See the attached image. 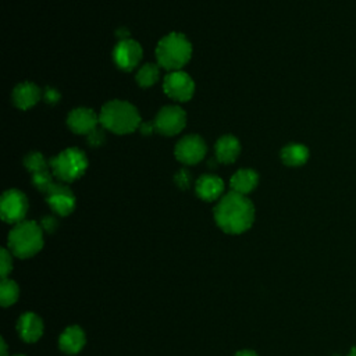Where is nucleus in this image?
Returning <instances> with one entry per match:
<instances>
[{"instance_id":"1","label":"nucleus","mask_w":356,"mask_h":356,"mask_svg":"<svg viewBox=\"0 0 356 356\" xmlns=\"http://www.w3.org/2000/svg\"><path fill=\"white\" fill-rule=\"evenodd\" d=\"M215 220L227 234H242L255 221V206L246 195L231 191L215 208Z\"/></svg>"},{"instance_id":"2","label":"nucleus","mask_w":356,"mask_h":356,"mask_svg":"<svg viewBox=\"0 0 356 356\" xmlns=\"http://www.w3.org/2000/svg\"><path fill=\"white\" fill-rule=\"evenodd\" d=\"M101 126L117 135L131 134L141 127V116L137 108L126 101L108 102L99 115Z\"/></svg>"},{"instance_id":"3","label":"nucleus","mask_w":356,"mask_h":356,"mask_svg":"<svg viewBox=\"0 0 356 356\" xmlns=\"http://www.w3.org/2000/svg\"><path fill=\"white\" fill-rule=\"evenodd\" d=\"M192 57L190 39L180 34L171 32L161 38L156 48V59L160 67L168 71L181 70Z\"/></svg>"},{"instance_id":"4","label":"nucleus","mask_w":356,"mask_h":356,"mask_svg":"<svg viewBox=\"0 0 356 356\" xmlns=\"http://www.w3.org/2000/svg\"><path fill=\"white\" fill-rule=\"evenodd\" d=\"M9 250L20 257L28 259L35 256L43 248V230L35 221H21L13 227L8 239Z\"/></svg>"},{"instance_id":"5","label":"nucleus","mask_w":356,"mask_h":356,"mask_svg":"<svg viewBox=\"0 0 356 356\" xmlns=\"http://www.w3.org/2000/svg\"><path fill=\"white\" fill-rule=\"evenodd\" d=\"M49 163L53 175L61 183H74L85 174L88 168V157L78 148L61 150Z\"/></svg>"},{"instance_id":"6","label":"nucleus","mask_w":356,"mask_h":356,"mask_svg":"<svg viewBox=\"0 0 356 356\" xmlns=\"http://www.w3.org/2000/svg\"><path fill=\"white\" fill-rule=\"evenodd\" d=\"M163 89L168 98L177 102H188L195 94V82L184 71H170L163 83Z\"/></svg>"},{"instance_id":"7","label":"nucleus","mask_w":356,"mask_h":356,"mask_svg":"<svg viewBox=\"0 0 356 356\" xmlns=\"http://www.w3.org/2000/svg\"><path fill=\"white\" fill-rule=\"evenodd\" d=\"M156 131L166 137L180 134L187 126V113L180 106H164L160 109L155 119Z\"/></svg>"},{"instance_id":"8","label":"nucleus","mask_w":356,"mask_h":356,"mask_svg":"<svg viewBox=\"0 0 356 356\" xmlns=\"http://www.w3.org/2000/svg\"><path fill=\"white\" fill-rule=\"evenodd\" d=\"M28 212V199L26 194L19 190H9L0 201V215L3 221L9 224H19L24 221Z\"/></svg>"},{"instance_id":"9","label":"nucleus","mask_w":356,"mask_h":356,"mask_svg":"<svg viewBox=\"0 0 356 356\" xmlns=\"http://www.w3.org/2000/svg\"><path fill=\"white\" fill-rule=\"evenodd\" d=\"M208 152V146L199 135H188L178 141L175 145L174 155L178 161H181L187 166H194L204 160Z\"/></svg>"},{"instance_id":"10","label":"nucleus","mask_w":356,"mask_h":356,"mask_svg":"<svg viewBox=\"0 0 356 356\" xmlns=\"http://www.w3.org/2000/svg\"><path fill=\"white\" fill-rule=\"evenodd\" d=\"M142 46L131 38L119 41L113 50V60L123 71H132L142 60Z\"/></svg>"},{"instance_id":"11","label":"nucleus","mask_w":356,"mask_h":356,"mask_svg":"<svg viewBox=\"0 0 356 356\" xmlns=\"http://www.w3.org/2000/svg\"><path fill=\"white\" fill-rule=\"evenodd\" d=\"M46 202L50 209L61 217L71 215L77 205L72 191L63 184H55L49 190V192L46 194Z\"/></svg>"},{"instance_id":"12","label":"nucleus","mask_w":356,"mask_h":356,"mask_svg":"<svg viewBox=\"0 0 356 356\" xmlns=\"http://www.w3.org/2000/svg\"><path fill=\"white\" fill-rule=\"evenodd\" d=\"M67 124L70 130L79 135H89L101 124L99 116L88 108H77L70 112L67 117Z\"/></svg>"},{"instance_id":"13","label":"nucleus","mask_w":356,"mask_h":356,"mask_svg":"<svg viewBox=\"0 0 356 356\" xmlns=\"http://www.w3.org/2000/svg\"><path fill=\"white\" fill-rule=\"evenodd\" d=\"M197 195L205 202H213L223 195L224 181L215 174H205L197 181Z\"/></svg>"},{"instance_id":"14","label":"nucleus","mask_w":356,"mask_h":356,"mask_svg":"<svg viewBox=\"0 0 356 356\" xmlns=\"http://www.w3.org/2000/svg\"><path fill=\"white\" fill-rule=\"evenodd\" d=\"M42 98L41 89L34 82H21L13 91V102L21 110L34 108Z\"/></svg>"},{"instance_id":"15","label":"nucleus","mask_w":356,"mask_h":356,"mask_svg":"<svg viewBox=\"0 0 356 356\" xmlns=\"http://www.w3.org/2000/svg\"><path fill=\"white\" fill-rule=\"evenodd\" d=\"M17 330L26 342H37L43 334V322L34 312H27L19 319Z\"/></svg>"},{"instance_id":"16","label":"nucleus","mask_w":356,"mask_h":356,"mask_svg":"<svg viewBox=\"0 0 356 356\" xmlns=\"http://www.w3.org/2000/svg\"><path fill=\"white\" fill-rule=\"evenodd\" d=\"M85 342H86L85 333L78 326L67 327L59 338V346L67 355H75L81 352L82 348L85 346Z\"/></svg>"},{"instance_id":"17","label":"nucleus","mask_w":356,"mask_h":356,"mask_svg":"<svg viewBox=\"0 0 356 356\" xmlns=\"http://www.w3.org/2000/svg\"><path fill=\"white\" fill-rule=\"evenodd\" d=\"M257 183H259V175L255 170L242 168V170H238L231 177L230 186L234 192L241 195H248L257 187Z\"/></svg>"},{"instance_id":"18","label":"nucleus","mask_w":356,"mask_h":356,"mask_svg":"<svg viewBox=\"0 0 356 356\" xmlns=\"http://www.w3.org/2000/svg\"><path fill=\"white\" fill-rule=\"evenodd\" d=\"M216 157L220 163H234L241 153V144L233 135H224L216 142Z\"/></svg>"},{"instance_id":"19","label":"nucleus","mask_w":356,"mask_h":356,"mask_svg":"<svg viewBox=\"0 0 356 356\" xmlns=\"http://www.w3.org/2000/svg\"><path fill=\"white\" fill-rule=\"evenodd\" d=\"M281 160L290 167L304 166L309 160V149L302 144H290L281 150Z\"/></svg>"},{"instance_id":"20","label":"nucleus","mask_w":356,"mask_h":356,"mask_svg":"<svg viewBox=\"0 0 356 356\" xmlns=\"http://www.w3.org/2000/svg\"><path fill=\"white\" fill-rule=\"evenodd\" d=\"M20 297V288L16 281L10 279H2L0 283V304L3 308H9L17 302Z\"/></svg>"},{"instance_id":"21","label":"nucleus","mask_w":356,"mask_h":356,"mask_svg":"<svg viewBox=\"0 0 356 356\" xmlns=\"http://www.w3.org/2000/svg\"><path fill=\"white\" fill-rule=\"evenodd\" d=\"M159 75H160V66L148 63L137 72V82L141 88H149L157 82Z\"/></svg>"},{"instance_id":"22","label":"nucleus","mask_w":356,"mask_h":356,"mask_svg":"<svg viewBox=\"0 0 356 356\" xmlns=\"http://www.w3.org/2000/svg\"><path fill=\"white\" fill-rule=\"evenodd\" d=\"M24 164L27 167V170L31 174L43 171V170H49L50 168V163H48V160L45 159V156L39 152H31L26 156L24 159Z\"/></svg>"},{"instance_id":"23","label":"nucleus","mask_w":356,"mask_h":356,"mask_svg":"<svg viewBox=\"0 0 356 356\" xmlns=\"http://www.w3.org/2000/svg\"><path fill=\"white\" fill-rule=\"evenodd\" d=\"M53 172H50L49 170H43L39 172L32 174V184L45 195L49 192V190L56 184L53 181Z\"/></svg>"},{"instance_id":"24","label":"nucleus","mask_w":356,"mask_h":356,"mask_svg":"<svg viewBox=\"0 0 356 356\" xmlns=\"http://www.w3.org/2000/svg\"><path fill=\"white\" fill-rule=\"evenodd\" d=\"M13 253L9 249H2V256H0V275L2 279H8V276L13 270Z\"/></svg>"},{"instance_id":"25","label":"nucleus","mask_w":356,"mask_h":356,"mask_svg":"<svg viewBox=\"0 0 356 356\" xmlns=\"http://www.w3.org/2000/svg\"><path fill=\"white\" fill-rule=\"evenodd\" d=\"M105 139H106L105 132L99 127L88 135V144L91 146H101V145H103Z\"/></svg>"},{"instance_id":"26","label":"nucleus","mask_w":356,"mask_h":356,"mask_svg":"<svg viewBox=\"0 0 356 356\" xmlns=\"http://www.w3.org/2000/svg\"><path fill=\"white\" fill-rule=\"evenodd\" d=\"M175 183L181 190H187L190 187V183H191V175L186 170L178 171L175 174Z\"/></svg>"},{"instance_id":"27","label":"nucleus","mask_w":356,"mask_h":356,"mask_svg":"<svg viewBox=\"0 0 356 356\" xmlns=\"http://www.w3.org/2000/svg\"><path fill=\"white\" fill-rule=\"evenodd\" d=\"M43 99L48 105H56L60 101V94H59V91H56L55 88H46L45 94H43Z\"/></svg>"},{"instance_id":"28","label":"nucleus","mask_w":356,"mask_h":356,"mask_svg":"<svg viewBox=\"0 0 356 356\" xmlns=\"http://www.w3.org/2000/svg\"><path fill=\"white\" fill-rule=\"evenodd\" d=\"M41 227L46 233H53L57 228V220L53 216H46V217L42 219Z\"/></svg>"},{"instance_id":"29","label":"nucleus","mask_w":356,"mask_h":356,"mask_svg":"<svg viewBox=\"0 0 356 356\" xmlns=\"http://www.w3.org/2000/svg\"><path fill=\"white\" fill-rule=\"evenodd\" d=\"M141 132L142 134H145V135H150L153 131H156V126H155V123L152 124V123H145V124H141Z\"/></svg>"},{"instance_id":"30","label":"nucleus","mask_w":356,"mask_h":356,"mask_svg":"<svg viewBox=\"0 0 356 356\" xmlns=\"http://www.w3.org/2000/svg\"><path fill=\"white\" fill-rule=\"evenodd\" d=\"M0 356H9V352H8V344L6 341L2 338L0 339Z\"/></svg>"},{"instance_id":"31","label":"nucleus","mask_w":356,"mask_h":356,"mask_svg":"<svg viewBox=\"0 0 356 356\" xmlns=\"http://www.w3.org/2000/svg\"><path fill=\"white\" fill-rule=\"evenodd\" d=\"M235 356H259L256 352L253 350H249V349H244V350H239L235 353Z\"/></svg>"},{"instance_id":"32","label":"nucleus","mask_w":356,"mask_h":356,"mask_svg":"<svg viewBox=\"0 0 356 356\" xmlns=\"http://www.w3.org/2000/svg\"><path fill=\"white\" fill-rule=\"evenodd\" d=\"M348 356H356V346H353V348L349 350Z\"/></svg>"},{"instance_id":"33","label":"nucleus","mask_w":356,"mask_h":356,"mask_svg":"<svg viewBox=\"0 0 356 356\" xmlns=\"http://www.w3.org/2000/svg\"><path fill=\"white\" fill-rule=\"evenodd\" d=\"M14 356H26V355H14Z\"/></svg>"}]
</instances>
